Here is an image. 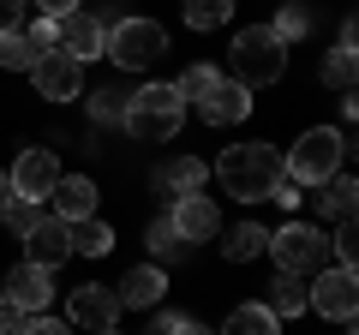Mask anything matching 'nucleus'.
<instances>
[{
    "label": "nucleus",
    "instance_id": "obj_1",
    "mask_svg": "<svg viewBox=\"0 0 359 335\" xmlns=\"http://www.w3.org/2000/svg\"><path fill=\"white\" fill-rule=\"evenodd\" d=\"M216 180L228 198H240V204H257V198L276 192V180H282V156H276V144H228L216 162Z\"/></svg>",
    "mask_w": 359,
    "mask_h": 335
},
{
    "label": "nucleus",
    "instance_id": "obj_2",
    "mask_svg": "<svg viewBox=\"0 0 359 335\" xmlns=\"http://www.w3.org/2000/svg\"><path fill=\"white\" fill-rule=\"evenodd\" d=\"M282 72H287V42L269 25H245L240 36H233V48H228V72L222 78H233L240 90H264V84H276Z\"/></svg>",
    "mask_w": 359,
    "mask_h": 335
},
{
    "label": "nucleus",
    "instance_id": "obj_3",
    "mask_svg": "<svg viewBox=\"0 0 359 335\" xmlns=\"http://www.w3.org/2000/svg\"><path fill=\"white\" fill-rule=\"evenodd\" d=\"M180 120H186V102H180L174 84H144V90H132L120 126L138 144H168V138H180Z\"/></svg>",
    "mask_w": 359,
    "mask_h": 335
},
{
    "label": "nucleus",
    "instance_id": "obj_4",
    "mask_svg": "<svg viewBox=\"0 0 359 335\" xmlns=\"http://www.w3.org/2000/svg\"><path fill=\"white\" fill-rule=\"evenodd\" d=\"M341 162H347V138L335 126H318V132H306V138L282 156V174L294 186H323L330 174H341Z\"/></svg>",
    "mask_w": 359,
    "mask_h": 335
},
{
    "label": "nucleus",
    "instance_id": "obj_5",
    "mask_svg": "<svg viewBox=\"0 0 359 335\" xmlns=\"http://www.w3.org/2000/svg\"><path fill=\"white\" fill-rule=\"evenodd\" d=\"M102 54L114 66H126V72H150L168 54V30L156 25V18H114L108 36H102Z\"/></svg>",
    "mask_w": 359,
    "mask_h": 335
},
{
    "label": "nucleus",
    "instance_id": "obj_6",
    "mask_svg": "<svg viewBox=\"0 0 359 335\" xmlns=\"http://www.w3.org/2000/svg\"><path fill=\"white\" fill-rule=\"evenodd\" d=\"M264 252H276V270L282 275H311L330 258V240H323V228H311V221H287V228L269 233Z\"/></svg>",
    "mask_w": 359,
    "mask_h": 335
},
{
    "label": "nucleus",
    "instance_id": "obj_7",
    "mask_svg": "<svg viewBox=\"0 0 359 335\" xmlns=\"http://www.w3.org/2000/svg\"><path fill=\"white\" fill-rule=\"evenodd\" d=\"M306 306L311 311H323V317H335V323H353V311H359V282H353V270H323L318 275V287H306Z\"/></svg>",
    "mask_w": 359,
    "mask_h": 335
},
{
    "label": "nucleus",
    "instance_id": "obj_8",
    "mask_svg": "<svg viewBox=\"0 0 359 335\" xmlns=\"http://www.w3.org/2000/svg\"><path fill=\"white\" fill-rule=\"evenodd\" d=\"M30 78H36V96H48V102H72V96L84 90V66H78L66 48H48V54H36Z\"/></svg>",
    "mask_w": 359,
    "mask_h": 335
},
{
    "label": "nucleus",
    "instance_id": "obj_9",
    "mask_svg": "<svg viewBox=\"0 0 359 335\" xmlns=\"http://www.w3.org/2000/svg\"><path fill=\"white\" fill-rule=\"evenodd\" d=\"M6 180H13V198L42 204V198L54 192V180H60V162H54V150H36V144H30V150L13 162V174H6Z\"/></svg>",
    "mask_w": 359,
    "mask_h": 335
},
{
    "label": "nucleus",
    "instance_id": "obj_10",
    "mask_svg": "<svg viewBox=\"0 0 359 335\" xmlns=\"http://www.w3.org/2000/svg\"><path fill=\"white\" fill-rule=\"evenodd\" d=\"M66 317L78 323V329H114V317H120V299H114V287H96V282H84V287H72V299H66Z\"/></svg>",
    "mask_w": 359,
    "mask_h": 335
},
{
    "label": "nucleus",
    "instance_id": "obj_11",
    "mask_svg": "<svg viewBox=\"0 0 359 335\" xmlns=\"http://www.w3.org/2000/svg\"><path fill=\"white\" fill-rule=\"evenodd\" d=\"M108 25H114L108 13H102V18H96V13H66V18H60V48L72 54L78 66H84V60H96V54H102Z\"/></svg>",
    "mask_w": 359,
    "mask_h": 335
},
{
    "label": "nucleus",
    "instance_id": "obj_12",
    "mask_svg": "<svg viewBox=\"0 0 359 335\" xmlns=\"http://www.w3.org/2000/svg\"><path fill=\"white\" fill-rule=\"evenodd\" d=\"M168 221L180 228V240H186V245H192V240H216V233H222V210L210 204L204 192H186L174 210H168Z\"/></svg>",
    "mask_w": 359,
    "mask_h": 335
},
{
    "label": "nucleus",
    "instance_id": "obj_13",
    "mask_svg": "<svg viewBox=\"0 0 359 335\" xmlns=\"http://www.w3.org/2000/svg\"><path fill=\"white\" fill-rule=\"evenodd\" d=\"M25 245H30V258H25V264H36V270H60V264L72 258V233H66L60 216H42L36 228L25 233Z\"/></svg>",
    "mask_w": 359,
    "mask_h": 335
},
{
    "label": "nucleus",
    "instance_id": "obj_14",
    "mask_svg": "<svg viewBox=\"0 0 359 335\" xmlns=\"http://www.w3.org/2000/svg\"><path fill=\"white\" fill-rule=\"evenodd\" d=\"M6 299H13L25 317H42V306L54 299V270H36V264H18L6 275Z\"/></svg>",
    "mask_w": 359,
    "mask_h": 335
},
{
    "label": "nucleus",
    "instance_id": "obj_15",
    "mask_svg": "<svg viewBox=\"0 0 359 335\" xmlns=\"http://www.w3.org/2000/svg\"><path fill=\"white\" fill-rule=\"evenodd\" d=\"M48 204H54V216H60V221L96 216V180H84V174H60L54 192H48Z\"/></svg>",
    "mask_w": 359,
    "mask_h": 335
},
{
    "label": "nucleus",
    "instance_id": "obj_16",
    "mask_svg": "<svg viewBox=\"0 0 359 335\" xmlns=\"http://www.w3.org/2000/svg\"><path fill=\"white\" fill-rule=\"evenodd\" d=\"M198 114H204L210 126H240V120L252 114V90H240L233 78H222L216 90H210L204 102H198Z\"/></svg>",
    "mask_w": 359,
    "mask_h": 335
},
{
    "label": "nucleus",
    "instance_id": "obj_17",
    "mask_svg": "<svg viewBox=\"0 0 359 335\" xmlns=\"http://www.w3.org/2000/svg\"><path fill=\"white\" fill-rule=\"evenodd\" d=\"M162 287H168L162 264H138V270H126V275H120L114 299H120V306H156V299H162Z\"/></svg>",
    "mask_w": 359,
    "mask_h": 335
},
{
    "label": "nucleus",
    "instance_id": "obj_18",
    "mask_svg": "<svg viewBox=\"0 0 359 335\" xmlns=\"http://www.w3.org/2000/svg\"><path fill=\"white\" fill-rule=\"evenodd\" d=\"M222 335H282V317L264 306V299H252V306H233L228 311V329Z\"/></svg>",
    "mask_w": 359,
    "mask_h": 335
},
{
    "label": "nucleus",
    "instance_id": "obj_19",
    "mask_svg": "<svg viewBox=\"0 0 359 335\" xmlns=\"http://www.w3.org/2000/svg\"><path fill=\"white\" fill-rule=\"evenodd\" d=\"M66 233H72V252H84V258H108V252H114V228L96 221V216L66 221Z\"/></svg>",
    "mask_w": 359,
    "mask_h": 335
},
{
    "label": "nucleus",
    "instance_id": "obj_20",
    "mask_svg": "<svg viewBox=\"0 0 359 335\" xmlns=\"http://www.w3.org/2000/svg\"><path fill=\"white\" fill-rule=\"evenodd\" d=\"M311 192H318V210H323V216H335V221H341V216H353V192H359V186H353V174H330V180H323V186H311Z\"/></svg>",
    "mask_w": 359,
    "mask_h": 335
},
{
    "label": "nucleus",
    "instance_id": "obj_21",
    "mask_svg": "<svg viewBox=\"0 0 359 335\" xmlns=\"http://www.w3.org/2000/svg\"><path fill=\"white\" fill-rule=\"evenodd\" d=\"M276 317H299V311H311L306 306V275H276V287H269V299H264Z\"/></svg>",
    "mask_w": 359,
    "mask_h": 335
},
{
    "label": "nucleus",
    "instance_id": "obj_22",
    "mask_svg": "<svg viewBox=\"0 0 359 335\" xmlns=\"http://www.w3.org/2000/svg\"><path fill=\"white\" fill-rule=\"evenodd\" d=\"M264 245H269V228L240 221V228L228 233V258H233V264H252V258H264Z\"/></svg>",
    "mask_w": 359,
    "mask_h": 335
},
{
    "label": "nucleus",
    "instance_id": "obj_23",
    "mask_svg": "<svg viewBox=\"0 0 359 335\" xmlns=\"http://www.w3.org/2000/svg\"><path fill=\"white\" fill-rule=\"evenodd\" d=\"M126 102L132 96L120 90V84H108V90L90 96V120H96V126H120V120H126Z\"/></svg>",
    "mask_w": 359,
    "mask_h": 335
},
{
    "label": "nucleus",
    "instance_id": "obj_24",
    "mask_svg": "<svg viewBox=\"0 0 359 335\" xmlns=\"http://www.w3.org/2000/svg\"><path fill=\"white\" fill-rule=\"evenodd\" d=\"M216 84H222V72H216V66H186L174 90H180V102H204V96L216 90Z\"/></svg>",
    "mask_w": 359,
    "mask_h": 335
},
{
    "label": "nucleus",
    "instance_id": "obj_25",
    "mask_svg": "<svg viewBox=\"0 0 359 335\" xmlns=\"http://www.w3.org/2000/svg\"><path fill=\"white\" fill-rule=\"evenodd\" d=\"M162 186H174L180 198L198 192V186H204V162H198V156H180V162H168V168H162Z\"/></svg>",
    "mask_w": 359,
    "mask_h": 335
},
{
    "label": "nucleus",
    "instance_id": "obj_26",
    "mask_svg": "<svg viewBox=\"0 0 359 335\" xmlns=\"http://www.w3.org/2000/svg\"><path fill=\"white\" fill-rule=\"evenodd\" d=\"M0 66L6 72H30L36 66V48L25 42V30H0Z\"/></svg>",
    "mask_w": 359,
    "mask_h": 335
},
{
    "label": "nucleus",
    "instance_id": "obj_27",
    "mask_svg": "<svg viewBox=\"0 0 359 335\" xmlns=\"http://www.w3.org/2000/svg\"><path fill=\"white\" fill-rule=\"evenodd\" d=\"M233 13V0H186V25L192 30H222Z\"/></svg>",
    "mask_w": 359,
    "mask_h": 335
},
{
    "label": "nucleus",
    "instance_id": "obj_28",
    "mask_svg": "<svg viewBox=\"0 0 359 335\" xmlns=\"http://www.w3.org/2000/svg\"><path fill=\"white\" fill-rule=\"evenodd\" d=\"M353 72H359L353 48H341V42H335V54H330V60H323V78H330V84H335V90H341V96H353Z\"/></svg>",
    "mask_w": 359,
    "mask_h": 335
},
{
    "label": "nucleus",
    "instance_id": "obj_29",
    "mask_svg": "<svg viewBox=\"0 0 359 335\" xmlns=\"http://www.w3.org/2000/svg\"><path fill=\"white\" fill-rule=\"evenodd\" d=\"M0 221H6V228H13L18 240H25V233H30V228H36V221H42V210L30 204V198H13V204L0 210Z\"/></svg>",
    "mask_w": 359,
    "mask_h": 335
},
{
    "label": "nucleus",
    "instance_id": "obj_30",
    "mask_svg": "<svg viewBox=\"0 0 359 335\" xmlns=\"http://www.w3.org/2000/svg\"><path fill=\"white\" fill-rule=\"evenodd\" d=\"M150 252L156 258H180V252H186V240H180V228L168 216H156V228H150Z\"/></svg>",
    "mask_w": 359,
    "mask_h": 335
},
{
    "label": "nucleus",
    "instance_id": "obj_31",
    "mask_svg": "<svg viewBox=\"0 0 359 335\" xmlns=\"http://www.w3.org/2000/svg\"><path fill=\"white\" fill-rule=\"evenodd\" d=\"M269 30H276V36H282V42H299V36H306V30H311V18H306V6H299V0H287V13L276 18V25H269Z\"/></svg>",
    "mask_w": 359,
    "mask_h": 335
},
{
    "label": "nucleus",
    "instance_id": "obj_32",
    "mask_svg": "<svg viewBox=\"0 0 359 335\" xmlns=\"http://www.w3.org/2000/svg\"><path fill=\"white\" fill-rule=\"evenodd\" d=\"M330 252L341 258V270H353V258H359V233H353V216H341V228H335Z\"/></svg>",
    "mask_w": 359,
    "mask_h": 335
},
{
    "label": "nucleus",
    "instance_id": "obj_33",
    "mask_svg": "<svg viewBox=\"0 0 359 335\" xmlns=\"http://www.w3.org/2000/svg\"><path fill=\"white\" fill-rule=\"evenodd\" d=\"M25 42H30V48H36V54H48V48H60V25H54V18H36V25L25 30Z\"/></svg>",
    "mask_w": 359,
    "mask_h": 335
},
{
    "label": "nucleus",
    "instance_id": "obj_34",
    "mask_svg": "<svg viewBox=\"0 0 359 335\" xmlns=\"http://www.w3.org/2000/svg\"><path fill=\"white\" fill-rule=\"evenodd\" d=\"M18 335H72V323H60V317H25Z\"/></svg>",
    "mask_w": 359,
    "mask_h": 335
},
{
    "label": "nucleus",
    "instance_id": "obj_35",
    "mask_svg": "<svg viewBox=\"0 0 359 335\" xmlns=\"http://www.w3.org/2000/svg\"><path fill=\"white\" fill-rule=\"evenodd\" d=\"M18 329H25V311L13 299H0V335H18Z\"/></svg>",
    "mask_w": 359,
    "mask_h": 335
},
{
    "label": "nucleus",
    "instance_id": "obj_36",
    "mask_svg": "<svg viewBox=\"0 0 359 335\" xmlns=\"http://www.w3.org/2000/svg\"><path fill=\"white\" fill-rule=\"evenodd\" d=\"M30 0H0V30H18V18H25Z\"/></svg>",
    "mask_w": 359,
    "mask_h": 335
},
{
    "label": "nucleus",
    "instance_id": "obj_37",
    "mask_svg": "<svg viewBox=\"0 0 359 335\" xmlns=\"http://www.w3.org/2000/svg\"><path fill=\"white\" fill-rule=\"evenodd\" d=\"M36 13H42V18H54V25H60L66 13H78V0H36Z\"/></svg>",
    "mask_w": 359,
    "mask_h": 335
},
{
    "label": "nucleus",
    "instance_id": "obj_38",
    "mask_svg": "<svg viewBox=\"0 0 359 335\" xmlns=\"http://www.w3.org/2000/svg\"><path fill=\"white\" fill-rule=\"evenodd\" d=\"M269 198H276V204H287V210H294V204H299V198H306V192H299V186H294V180H287V174H282V180H276V192H269Z\"/></svg>",
    "mask_w": 359,
    "mask_h": 335
},
{
    "label": "nucleus",
    "instance_id": "obj_39",
    "mask_svg": "<svg viewBox=\"0 0 359 335\" xmlns=\"http://www.w3.org/2000/svg\"><path fill=\"white\" fill-rule=\"evenodd\" d=\"M174 329H180V317H174V311H162V317L150 323V335H174Z\"/></svg>",
    "mask_w": 359,
    "mask_h": 335
},
{
    "label": "nucleus",
    "instance_id": "obj_40",
    "mask_svg": "<svg viewBox=\"0 0 359 335\" xmlns=\"http://www.w3.org/2000/svg\"><path fill=\"white\" fill-rule=\"evenodd\" d=\"M174 335H216V329H204V323H192V317H180V329Z\"/></svg>",
    "mask_w": 359,
    "mask_h": 335
},
{
    "label": "nucleus",
    "instance_id": "obj_41",
    "mask_svg": "<svg viewBox=\"0 0 359 335\" xmlns=\"http://www.w3.org/2000/svg\"><path fill=\"white\" fill-rule=\"evenodd\" d=\"M13 204V180H6V168H0V210Z\"/></svg>",
    "mask_w": 359,
    "mask_h": 335
},
{
    "label": "nucleus",
    "instance_id": "obj_42",
    "mask_svg": "<svg viewBox=\"0 0 359 335\" xmlns=\"http://www.w3.org/2000/svg\"><path fill=\"white\" fill-rule=\"evenodd\" d=\"M96 335H114V329H96Z\"/></svg>",
    "mask_w": 359,
    "mask_h": 335
}]
</instances>
